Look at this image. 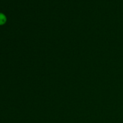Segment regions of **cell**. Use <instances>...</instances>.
I'll use <instances>...</instances> for the list:
<instances>
[{
    "label": "cell",
    "mask_w": 123,
    "mask_h": 123,
    "mask_svg": "<svg viewBox=\"0 0 123 123\" xmlns=\"http://www.w3.org/2000/svg\"><path fill=\"white\" fill-rule=\"evenodd\" d=\"M7 17L4 13H0V26L4 25L7 22Z\"/></svg>",
    "instance_id": "1"
}]
</instances>
